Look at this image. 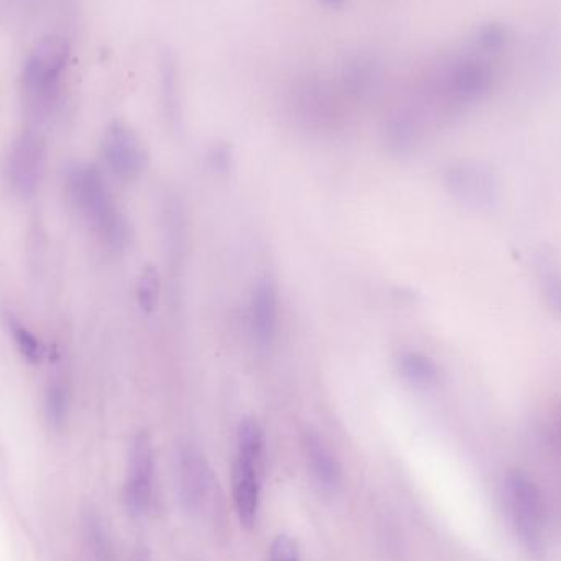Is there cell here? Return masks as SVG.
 I'll return each mask as SVG.
<instances>
[{"instance_id":"13","label":"cell","mask_w":561,"mask_h":561,"mask_svg":"<svg viewBox=\"0 0 561 561\" xmlns=\"http://www.w3.org/2000/svg\"><path fill=\"white\" fill-rule=\"evenodd\" d=\"M3 320H5L7 330H9L10 336H12L13 343H15L16 350H19L23 359L28 363L42 362L45 348H43L42 342L33 335L32 330L23 325L10 310L3 312Z\"/></svg>"},{"instance_id":"12","label":"cell","mask_w":561,"mask_h":561,"mask_svg":"<svg viewBox=\"0 0 561 561\" xmlns=\"http://www.w3.org/2000/svg\"><path fill=\"white\" fill-rule=\"evenodd\" d=\"M398 369L402 378L419 389L434 388L440 381L437 363L419 350H404L398 356Z\"/></svg>"},{"instance_id":"18","label":"cell","mask_w":561,"mask_h":561,"mask_svg":"<svg viewBox=\"0 0 561 561\" xmlns=\"http://www.w3.org/2000/svg\"><path fill=\"white\" fill-rule=\"evenodd\" d=\"M209 163L213 164L214 170L227 171L229 170L230 164H232V157H230V151L227 150L226 147H217L210 151Z\"/></svg>"},{"instance_id":"19","label":"cell","mask_w":561,"mask_h":561,"mask_svg":"<svg viewBox=\"0 0 561 561\" xmlns=\"http://www.w3.org/2000/svg\"><path fill=\"white\" fill-rule=\"evenodd\" d=\"M553 425H556L557 437L561 442V405L556 409V414H553Z\"/></svg>"},{"instance_id":"11","label":"cell","mask_w":561,"mask_h":561,"mask_svg":"<svg viewBox=\"0 0 561 561\" xmlns=\"http://www.w3.org/2000/svg\"><path fill=\"white\" fill-rule=\"evenodd\" d=\"M300 445L316 483L329 493L335 491L342 483V467L322 435L317 434L312 428H306L300 437Z\"/></svg>"},{"instance_id":"7","label":"cell","mask_w":561,"mask_h":561,"mask_svg":"<svg viewBox=\"0 0 561 561\" xmlns=\"http://www.w3.org/2000/svg\"><path fill=\"white\" fill-rule=\"evenodd\" d=\"M154 493V450L150 435L140 432L131 442L128 454L125 501L134 514L150 510Z\"/></svg>"},{"instance_id":"8","label":"cell","mask_w":561,"mask_h":561,"mask_svg":"<svg viewBox=\"0 0 561 561\" xmlns=\"http://www.w3.org/2000/svg\"><path fill=\"white\" fill-rule=\"evenodd\" d=\"M445 184L458 201L473 209H488L496 203V180L480 164L461 163L448 168Z\"/></svg>"},{"instance_id":"15","label":"cell","mask_w":561,"mask_h":561,"mask_svg":"<svg viewBox=\"0 0 561 561\" xmlns=\"http://www.w3.org/2000/svg\"><path fill=\"white\" fill-rule=\"evenodd\" d=\"M161 278L160 272L153 265L145 266L137 283V300L145 313H153L160 304Z\"/></svg>"},{"instance_id":"4","label":"cell","mask_w":561,"mask_h":561,"mask_svg":"<svg viewBox=\"0 0 561 561\" xmlns=\"http://www.w3.org/2000/svg\"><path fill=\"white\" fill-rule=\"evenodd\" d=\"M46 145L39 131H22L10 147L7 157V178L16 196L28 199L42 183L45 170Z\"/></svg>"},{"instance_id":"2","label":"cell","mask_w":561,"mask_h":561,"mask_svg":"<svg viewBox=\"0 0 561 561\" xmlns=\"http://www.w3.org/2000/svg\"><path fill=\"white\" fill-rule=\"evenodd\" d=\"M69 58L71 46L61 35L43 36L26 56L20 88L23 102L33 117H46L55 107Z\"/></svg>"},{"instance_id":"3","label":"cell","mask_w":561,"mask_h":561,"mask_svg":"<svg viewBox=\"0 0 561 561\" xmlns=\"http://www.w3.org/2000/svg\"><path fill=\"white\" fill-rule=\"evenodd\" d=\"M507 500L524 546L536 557L546 552V503L539 486L520 471L507 478Z\"/></svg>"},{"instance_id":"5","label":"cell","mask_w":561,"mask_h":561,"mask_svg":"<svg viewBox=\"0 0 561 561\" xmlns=\"http://www.w3.org/2000/svg\"><path fill=\"white\" fill-rule=\"evenodd\" d=\"M176 484L184 510L199 514L209 506L214 491L213 468L196 445L184 444L178 448Z\"/></svg>"},{"instance_id":"20","label":"cell","mask_w":561,"mask_h":561,"mask_svg":"<svg viewBox=\"0 0 561 561\" xmlns=\"http://www.w3.org/2000/svg\"><path fill=\"white\" fill-rule=\"evenodd\" d=\"M323 2H325L327 5L330 7H340L342 5L343 2H345V0H323Z\"/></svg>"},{"instance_id":"10","label":"cell","mask_w":561,"mask_h":561,"mask_svg":"<svg viewBox=\"0 0 561 561\" xmlns=\"http://www.w3.org/2000/svg\"><path fill=\"white\" fill-rule=\"evenodd\" d=\"M250 332L260 348H270L278 336L279 294L275 280L263 278L253 287L250 297Z\"/></svg>"},{"instance_id":"14","label":"cell","mask_w":561,"mask_h":561,"mask_svg":"<svg viewBox=\"0 0 561 561\" xmlns=\"http://www.w3.org/2000/svg\"><path fill=\"white\" fill-rule=\"evenodd\" d=\"M45 414L48 424L55 428H61L68 421L69 388L65 379L55 378L49 382L45 394Z\"/></svg>"},{"instance_id":"9","label":"cell","mask_w":561,"mask_h":561,"mask_svg":"<svg viewBox=\"0 0 561 561\" xmlns=\"http://www.w3.org/2000/svg\"><path fill=\"white\" fill-rule=\"evenodd\" d=\"M263 455L237 451L233 463V503L237 516L247 529H253L260 511V467Z\"/></svg>"},{"instance_id":"6","label":"cell","mask_w":561,"mask_h":561,"mask_svg":"<svg viewBox=\"0 0 561 561\" xmlns=\"http://www.w3.org/2000/svg\"><path fill=\"white\" fill-rule=\"evenodd\" d=\"M101 150L111 173L125 183L138 180L147 170V150L125 122L114 121L105 128Z\"/></svg>"},{"instance_id":"17","label":"cell","mask_w":561,"mask_h":561,"mask_svg":"<svg viewBox=\"0 0 561 561\" xmlns=\"http://www.w3.org/2000/svg\"><path fill=\"white\" fill-rule=\"evenodd\" d=\"M270 561H300L299 547L289 536H278L270 549Z\"/></svg>"},{"instance_id":"1","label":"cell","mask_w":561,"mask_h":561,"mask_svg":"<svg viewBox=\"0 0 561 561\" xmlns=\"http://www.w3.org/2000/svg\"><path fill=\"white\" fill-rule=\"evenodd\" d=\"M68 191L79 213L108 249L122 252L130 245V222L98 167L75 164L68 173Z\"/></svg>"},{"instance_id":"16","label":"cell","mask_w":561,"mask_h":561,"mask_svg":"<svg viewBox=\"0 0 561 561\" xmlns=\"http://www.w3.org/2000/svg\"><path fill=\"white\" fill-rule=\"evenodd\" d=\"M540 286H542L543 296H546L549 306L556 310L561 319V272L556 266L543 265L540 268Z\"/></svg>"}]
</instances>
